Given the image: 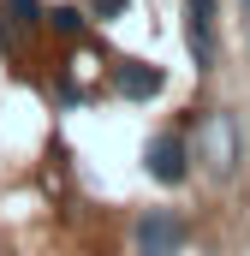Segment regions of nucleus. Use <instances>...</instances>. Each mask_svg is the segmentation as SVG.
Instances as JSON below:
<instances>
[{
  "label": "nucleus",
  "instance_id": "obj_7",
  "mask_svg": "<svg viewBox=\"0 0 250 256\" xmlns=\"http://www.w3.org/2000/svg\"><path fill=\"white\" fill-rule=\"evenodd\" d=\"M0 12H6L12 30H42V18H48L42 0H0Z\"/></svg>",
  "mask_w": 250,
  "mask_h": 256
},
{
  "label": "nucleus",
  "instance_id": "obj_5",
  "mask_svg": "<svg viewBox=\"0 0 250 256\" xmlns=\"http://www.w3.org/2000/svg\"><path fill=\"white\" fill-rule=\"evenodd\" d=\"M114 90H120L125 102H155L161 90H167V72L149 60H120L114 66Z\"/></svg>",
  "mask_w": 250,
  "mask_h": 256
},
{
  "label": "nucleus",
  "instance_id": "obj_3",
  "mask_svg": "<svg viewBox=\"0 0 250 256\" xmlns=\"http://www.w3.org/2000/svg\"><path fill=\"white\" fill-rule=\"evenodd\" d=\"M143 173H149L155 185H185L190 179V137L155 131V137L143 143Z\"/></svg>",
  "mask_w": 250,
  "mask_h": 256
},
{
  "label": "nucleus",
  "instance_id": "obj_2",
  "mask_svg": "<svg viewBox=\"0 0 250 256\" xmlns=\"http://www.w3.org/2000/svg\"><path fill=\"white\" fill-rule=\"evenodd\" d=\"M190 238L185 214L179 208H143L137 214V226H131V244H137V256H179Z\"/></svg>",
  "mask_w": 250,
  "mask_h": 256
},
{
  "label": "nucleus",
  "instance_id": "obj_6",
  "mask_svg": "<svg viewBox=\"0 0 250 256\" xmlns=\"http://www.w3.org/2000/svg\"><path fill=\"white\" fill-rule=\"evenodd\" d=\"M42 24H48L54 36H84V30H90V12L66 0V6H48V18H42Z\"/></svg>",
  "mask_w": 250,
  "mask_h": 256
},
{
  "label": "nucleus",
  "instance_id": "obj_8",
  "mask_svg": "<svg viewBox=\"0 0 250 256\" xmlns=\"http://www.w3.org/2000/svg\"><path fill=\"white\" fill-rule=\"evenodd\" d=\"M125 6H131V0H84V12H90L96 24H108V18H120Z\"/></svg>",
  "mask_w": 250,
  "mask_h": 256
},
{
  "label": "nucleus",
  "instance_id": "obj_4",
  "mask_svg": "<svg viewBox=\"0 0 250 256\" xmlns=\"http://www.w3.org/2000/svg\"><path fill=\"white\" fill-rule=\"evenodd\" d=\"M214 18H220V0H185V42L196 72L214 66Z\"/></svg>",
  "mask_w": 250,
  "mask_h": 256
},
{
  "label": "nucleus",
  "instance_id": "obj_10",
  "mask_svg": "<svg viewBox=\"0 0 250 256\" xmlns=\"http://www.w3.org/2000/svg\"><path fill=\"white\" fill-rule=\"evenodd\" d=\"M238 6H244V18H250V0H238Z\"/></svg>",
  "mask_w": 250,
  "mask_h": 256
},
{
  "label": "nucleus",
  "instance_id": "obj_9",
  "mask_svg": "<svg viewBox=\"0 0 250 256\" xmlns=\"http://www.w3.org/2000/svg\"><path fill=\"white\" fill-rule=\"evenodd\" d=\"M12 48V24H6V12H0V54Z\"/></svg>",
  "mask_w": 250,
  "mask_h": 256
},
{
  "label": "nucleus",
  "instance_id": "obj_1",
  "mask_svg": "<svg viewBox=\"0 0 250 256\" xmlns=\"http://www.w3.org/2000/svg\"><path fill=\"white\" fill-rule=\"evenodd\" d=\"M190 161H202L214 179H232V173H238V161H244V131H238V120H232L226 108L202 120V137L190 143Z\"/></svg>",
  "mask_w": 250,
  "mask_h": 256
}]
</instances>
